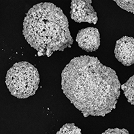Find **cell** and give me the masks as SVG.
Wrapping results in <instances>:
<instances>
[{
  "label": "cell",
  "instance_id": "6da1fadb",
  "mask_svg": "<svg viewBox=\"0 0 134 134\" xmlns=\"http://www.w3.org/2000/svg\"><path fill=\"white\" fill-rule=\"evenodd\" d=\"M61 88L85 117L102 116L116 107L121 84L116 72L97 57H75L61 73Z\"/></svg>",
  "mask_w": 134,
  "mask_h": 134
},
{
  "label": "cell",
  "instance_id": "7a4b0ae2",
  "mask_svg": "<svg viewBox=\"0 0 134 134\" xmlns=\"http://www.w3.org/2000/svg\"><path fill=\"white\" fill-rule=\"evenodd\" d=\"M23 35L38 57H51L53 52L71 48L73 38L63 10L50 2L34 5L23 22Z\"/></svg>",
  "mask_w": 134,
  "mask_h": 134
},
{
  "label": "cell",
  "instance_id": "3957f363",
  "mask_svg": "<svg viewBox=\"0 0 134 134\" xmlns=\"http://www.w3.org/2000/svg\"><path fill=\"white\" fill-rule=\"evenodd\" d=\"M40 81L36 68L26 61L15 63L8 70L5 76L8 90L18 99H27L35 94Z\"/></svg>",
  "mask_w": 134,
  "mask_h": 134
},
{
  "label": "cell",
  "instance_id": "277c9868",
  "mask_svg": "<svg viewBox=\"0 0 134 134\" xmlns=\"http://www.w3.org/2000/svg\"><path fill=\"white\" fill-rule=\"evenodd\" d=\"M92 0H71L70 17L77 23L88 22L96 24L98 17L91 5Z\"/></svg>",
  "mask_w": 134,
  "mask_h": 134
},
{
  "label": "cell",
  "instance_id": "5b68a950",
  "mask_svg": "<svg viewBox=\"0 0 134 134\" xmlns=\"http://www.w3.org/2000/svg\"><path fill=\"white\" fill-rule=\"evenodd\" d=\"M115 57L125 66L134 64V38L124 36L116 42Z\"/></svg>",
  "mask_w": 134,
  "mask_h": 134
},
{
  "label": "cell",
  "instance_id": "8992f818",
  "mask_svg": "<svg viewBox=\"0 0 134 134\" xmlns=\"http://www.w3.org/2000/svg\"><path fill=\"white\" fill-rule=\"evenodd\" d=\"M76 41L80 48L86 52H95L100 46V34L96 27H88L77 33Z\"/></svg>",
  "mask_w": 134,
  "mask_h": 134
},
{
  "label": "cell",
  "instance_id": "52a82bcc",
  "mask_svg": "<svg viewBox=\"0 0 134 134\" xmlns=\"http://www.w3.org/2000/svg\"><path fill=\"white\" fill-rule=\"evenodd\" d=\"M121 88L128 102L134 105V75L121 86Z\"/></svg>",
  "mask_w": 134,
  "mask_h": 134
},
{
  "label": "cell",
  "instance_id": "ba28073f",
  "mask_svg": "<svg viewBox=\"0 0 134 134\" xmlns=\"http://www.w3.org/2000/svg\"><path fill=\"white\" fill-rule=\"evenodd\" d=\"M57 134H82L81 130L74 124H66L60 129Z\"/></svg>",
  "mask_w": 134,
  "mask_h": 134
},
{
  "label": "cell",
  "instance_id": "9c48e42d",
  "mask_svg": "<svg viewBox=\"0 0 134 134\" xmlns=\"http://www.w3.org/2000/svg\"><path fill=\"white\" fill-rule=\"evenodd\" d=\"M121 8L134 14V0H113Z\"/></svg>",
  "mask_w": 134,
  "mask_h": 134
},
{
  "label": "cell",
  "instance_id": "30bf717a",
  "mask_svg": "<svg viewBox=\"0 0 134 134\" xmlns=\"http://www.w3.org/2000/svg\"><path fill=\"white\" fill-rule=\"evenodd\" d=\"M102 134H130V133L125 129L113 128V129H108Z\"/></svg>",
  "mask_w": 134,
  "mask_h": 134
}]
</instances>
